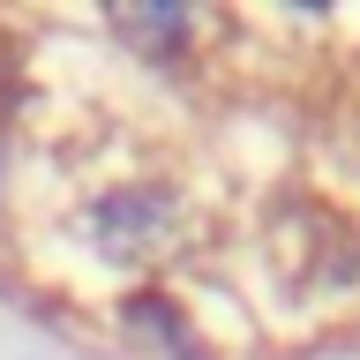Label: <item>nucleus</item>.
Instances as JSON below:
<instances>
[{"label":"nucleus","mask_w":360,"mask_h":360,"mask_svg":"<svg viewBox=\"0 0 360 360\" xmlns=\"http://www.w3.org/2000/svg\"><path fill=\"white\" fill-rule=\"evenodd\" d=\"M60 240L98 278H150L195 240V188L165 165H128L112 180H90L68 202Z\"/></svg>","instance_id":"f257e3e1"},{"label":"nucleus","mask_w":360,"mask_h":360,"mask_svg":"<svg viewBox=\"0 0 360 360\" xmlns=\"http://www.w3.org/2000/svg\"><path fill=\"white\" fill-rule=\"evenodd\" d=\"M270 270L292 300H360V225L323 195H285L270 225Z\"/></svg>","instance_id":"f03ea898"}]
</instances>
